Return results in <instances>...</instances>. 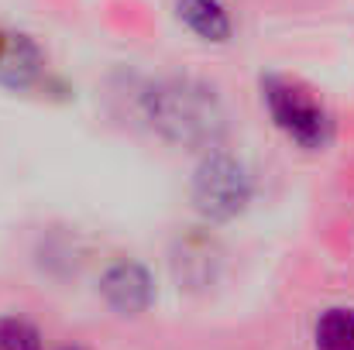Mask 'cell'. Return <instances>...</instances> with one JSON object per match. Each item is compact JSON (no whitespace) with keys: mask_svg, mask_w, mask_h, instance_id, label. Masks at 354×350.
Listing matches in <instances>:
<instances>
[{"mask_svg":"<svg viewBox=\"0 0 354 350\" xmlns=\"http://www.w3.org/2000/svg\"><path fill=\"white\" fill-rule=\"evenodd\" d=\"M141 114L155 134L179 148H217L227 117L217 93L196 79H158L141 93Z\"/></svg>","mask_w":354,"mask_h":350,"instance_id":"cell-1","label":"cell"},{"mask_svg":"<svg viewBox=\"0 0 354 350\" xmlns=\"http://www.w3.org/2000/svg\"><path fill=\"white\" fill-rule=\"evenodd\" d=\"M189 196H193V206L207 220L224 224L248 210V203L254 196V179L241 158L221 151V148H210L193 172Z\"/></svg>","mask_w":354,"mask_h":350,"instance_id":"cell-2","label":"cell"},{"mask_svg":"<svg viewBox=\"0 0 354 350\" xmlns=\"http://www.w3.org/2000/svg\"><path fill=\"white\" fill-rule=\"evenodd\" d=\"M261 104L272 117V124L289 141H296L306 151L327 148V141L334 134V124H330L327 110L303 86H296L282 76H268V79H261Z\"/></svg>","mask_w":354,"mask_h":350,"instance_id":"cell-3","label":"cell"},{"mask_svg":"<svg viewBox=\"0 0 354 350\" xmlns=\"http://www.w3.org/2000/svg\"><path fill=\"white\" fill-rule=\"evenodd\" d=\"M100 292L107 299L111 309H118L120 316H138L151 306V295H155V285H151V275L145 264L138 261H114L104 278H100Z\"/></svg>","mask_w":354,"mask_h":350,"instance_id":"cell-4","label":"cell"},{"mask_svg":"<svg viewBox=\"0 0 354 350\" xmlns=\"http://www.w3.org/2000/svg\"><path fill=\"white\" fill-rule=\"evenodd\" d=\"M176 17L200 41H210V45H224L234 35L231 10L221 0H176Z\"/></svg>","mask_w":354,"mask_h":350,"instance_id":"cell-5","label":"cell"},{"mask_svg":"<svg viewBox=\"0 0 354 350\" xmlns=\"http://www.w3.org/2000/svg\"><path fill=\"white\" fill-rule=\"evenodd\" d=\"M317 350H354V309H327L313 327Z\"/></svg>","mask_w":354,"mask_h":350,"instance_id":"cell-6","label":"cell"},{"mask_svg":"<svg viewBox=\"0 0 354 350\" xmlns=\"http://www.w3.org/2000/svg\"><path fill=\"white\" fill-rule=\"evenodd\" d=\"M0 350H41L38 327L21 316H3L0 320Z\"/></svg>","mask_w":354,"mask_h":350,"instance_id":"cell-7","label":"cell"},{"mask_svg":"<svg viewBox=\"0 0 354 350\" xmlns=\"http://www.w3.org/2000/svg\"><path fill=\"white\" fill-rule=\"evenodd\" d=\"M62 350H83V347H62Z\"/></svg>","mask_w":354,"mask_h":350,"instance_id":"cell-8","label":"cell"}]
</instances>
